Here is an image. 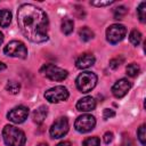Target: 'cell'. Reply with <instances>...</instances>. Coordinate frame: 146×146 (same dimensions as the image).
<instances>
[{
    "label": "cell",
    "mask_w": 146,
    "mask_h": 146,
    "mask_svg": "<svg viewBox=\"0 0 146 146\" xmlns=\"http://www.w3.org/2000/svg\"><path fill=\"white\" fill-rule=\"evenodd\" d=\"M18 27L24 36L34 43H41L48 40L49 21L47 14L39 7L24 3L17 11Z\"/></svg>",
    "instance_id": "6da1fadb"
},
{
    "label": "cell",
    "mask_w": 146,
    "mask_h": 146,
    "mask_svg": "<svg viewBox=\"0 0 146 146\" xmlns=\"http://www.w3.org/2000/svg\"><path fill=\"white\" fill-rule=\"evenodd\" d=\"M2 138L7 146H24L26 141L25 133L21 129L10 124L5 125L2 130Z\"/></svg>",
    "instance_id": "7a4b0ae2"
},
{
    "label": "cell",
    "mask_w": 146,
    "mask_h": 146,
    "mask_svg": "<svg viewBox=\"0 0 146 146\" xmlns=\"http://www.w3.org/2000/svg\"><path fill=\"white\" fill-rule=\"evenodd\" d=\"M76 88L83 92L87 94L89 91H91L96 84H97V75L92 72H82L81 74H79V76L76 78Z\"/></svg>",
    "instance_id": "3957f363"
},
{
    "label": "cell",
    "mask_w": 146,
    "mask_h": 146,
    "mask_svg": "<svg viewBox=\"0 0 146 146\" xmlns=\"http://www.w3.org/2000/svg\"><path fill=\"white\" fill-rule=\"evenodd\" d=\"M40 72L46 78H48L49 80H52V81H63L68 75L66 70L60 68V67H58L54 64H44L40 68Z\"/></svg>",
    "instance_id": "277c9868"
},
{
    "label": "cell",
    "mask_w": 146,
    "mask_h": 146,
    "mask_svg": "<svg viewBox=\"0 0 146 146\" xmlns=\"http://www.w3.org/2000/svg\"><path fill=\"white\" fill-rule=\"evenodd\" d=\"M3 52L5 55L10 56V57H17V58H23V59L27 57V49L25 44L18 40H13L8 42L3 48Z\"/></svg>",
    "instance_id": "5b68a950"
},
{
    "label": "cell",
    "mask_w": 146,
    "mask_h": 146,
    "mask_svg": "<svg viewBox=\"0 0 146 146\" xmlns=\"http://www.w3.org/2000/svg\"><path fill=\"white\" fill-rule=\"evenodd\" d=\"M125 34H127V29L122 24H112L106 30V39L112 44H115L122 41Z\"/></svg>",
    "instance_id": "8992f818"
},
{
    "label": "cell",
    "mask_w": 146,
    "mask_h": 146,
    "mask_svg": "<svg viewBox=\"0 0 146 146\" xmlns=\"http://www.w3.org/2000/svg\"><path fill=\"white\" fill-rule=\"evenodd\" d=\"M68 91L64 86H56L54 88H50L44 92V98L50 103H59L65 102L68 98Z\"/></svg>",
    "instance_id": "52a82bcc"
},
{
    "label": "cell",
    "mask_w": 146,
    "mask_h": 146,
    "mask_svg": "<svg viewBox=\"0 0 146 146\" xmlns=\"http://www.w3.org/2000/svg\"><path fill=\"white\" fill-rule=\"evenodd\" d=\"M96 125V119L95 116L90 115V114H82L80 116L76 117L74 127L76 129V131L81 132V133H86L91 131Z\"/></svg>",
    "instance_id": "ba28073f"
},
{
    "label": "cell",
    "mask_w": 146,
    "mask_h": 146,
    "mask_svg": "<svg viewBox=\"0 0 146 146\" xmlns=\"http://www.w3.org/2000/svg\"><path fill=\"white\" fill-rule=\"evenodd\" d=\"M68 127L70 125H68L67 119L66 117H59L50 127L49 133H50L51 138H56V139L62 138L68 132Z\"/></svg>",
    "instance_id": "9c48e42d"
},
{
    "label": "cell",
    "mask_w": 146,
    "mask_h": 146,
    "mask_svg": "<svg viewBox=\"0 0 146 146\" xmlns=\"http://www.w3.org/2000/svg\"><path fill=\"white\" fill-rule=\"evenodd\" d=\"M29 116V108L25 106H17L14 107L11 111L8 112L7 117L9 121L14 122V123H23Z\"/></svg>",
    "instance_id": "30bf717a"
},
{
    "label": "cell",
    "mask_w": 146,
    "mask_h": 146,
    "mask_svg": "<svg viewBox=\"0 0 146 146\" xmlns=\"http://www.w3.org/2000/svg\"><path fill=\"white\" fill-rule=\"evenodd\" d=\"M130 88H131V82L129 80H127V79H120V80H117L113 84V87H112V94L116 98H122V97H124L128 94V91L130 90Z\"/></svg>",
    "instance_id": "8fae6325"
},
{
    "label": "cell",
    "mask_w": 146,
    "mask_h": 146,
    "mask_svg": "<svg viewBox=\"0 0 146 146\" xmlns=\"http://www.w3.org/2000/svg\"><path fill=\"white\" fill-rule=\"evenodd\" d=\"M95 60L96 59H95V56L92 54L84 52L78 57V59L75 60V65L78 68L83 70V68H88V67L92 66L95 64Z\"/></svg>",
    "instance_id": "7c38bea8"
},
{
    "label": "cell",
    "mask_w": 146,
    "mask_h": 146,
    "mask_svg": "<svg viewBox=\"0 0 146 146\" xmlns=\"http://www.w3.org/2000/svg\"><path fill=\"white\" fill-rule=\"evenodd\" d=\"M95 107H96V100L90 96H86L79 99V102L76 103V110L80 112H90L95 110Z\"/></svg>",
    "instance_id": "4fadbf2b"
},
{
    "label": "cell",
    "mask_w": 146,
    "mask_h": 146,
    "mask_svg": "<svg viewBox=\"0 0 146 146\" xmlns=\"http://www.w3.org/2000/svg\"><path fill=\"white\" fill-rule=\"evenodd\" d=\"M47 114H48V108H47L44 105H41L40 107H38V108L33 112V114H32L33 121H34L36 124H41V123L44 121Z\"/></svg>",
    "instance_id": "5bb4252c"
},
{
    "label": "cell",
    "mask_w": 146,
    "mask_h": 146,
    "mask_svg": "<svg viewBox=\"0 0 146 146\" xmlns=\"http://www.w3.org/2000/svg\"><path fill=\"white\" fill-rule=\"evenodd\" d=\"M11 22V13L7 9L0 10V27H7Z\"/></svg>",
    "instance_id": "9a60e30c"
},
{
    "label": "cell",
    "mask_w": 146,
    "mask_h": 146,
    "mask_svg": "<svg viewBox=\"0 0 146 146\" xmlns=\"http://www.w3.org/2000/svg\"><path fill=\"white\" fill-rule=\"evenodd\" d=\"M60 27H62V32H63L64 34L68 35V34H71V33L73 32L74 23H73V21L70 19V18H63V19H62V25H60Z\"/></svg>",
    "instance_id": "2e32d148"
},
{
    "label": "cell",
    "mask_w": 146,
    "mask_h": 146,
    "mask_svg": "<svg viewBox=\"0 0 146 146\" xmlns=\"http://www.w3.org/2000/svg\"><path fill=\"white\" fill-rule=\"evenodd\" d=\"M79 35H80V39H81L82 41L87 42V41H89V40H91V39L94 38V32H92L89 27L84 26V27H82V29L79 31Z\"/></svg>",
    "instance_id": "e0dca14e"
},
{
    "label": "cell",
    "mask_w": 146,
    "mask_h": 146,
    "mask_svg": "<svg viewBox=\"0 0 146 146\" xmlns=\"http://www.w3.org/2000/svg\"><path fill=\"white\" fill-rule=\"evenodd\" d=\"M129 40L133 46H138L141 42V33L137 29H133L129 34Z\"/></svg>",
    "instance_id": "ac0fdd59"
},
{
    "label": "cell",
    "mask_w": 146,
    "mask_h": 146,
    "mask_svg": "<svg viewBox=\"0 0 146 146\" xmlns=\"http://www.w3.org/2000/svg\"><path fill=\"white\" fill-rule=\"evenodd\" d=\"M6 90L11 95H16L21 90V84L16 81H8L6 84Z\"/></svg>",
    "instance_id": "d6986e66"
},
{
    "label": "cell",
    "mask_w": 146,
    "mask_h": 146,
    "mask_svg": "<svg viewBox=\"0 0 146 146\" xmlns=\"http://www.w3.org/2000/svg\"><path fill=\"white\" fill-rule=\"evenodd\" d=\"M128 13V9L124 6H119L113 10V16L115 19H122L123 16H125Z\"/></svg>",
    "instance_id": "ffe728a7"
},
{
    "label": "cell",
    "mask_w": 146,
    "mask_h": 146,
    "mask_svg": "<svg viewBox=\"0 0 146 146\" xmlns=\"http://www.w3.org/2000/svg\"><path fill=\"white\" fill-rule=\"evenodd\" d=\"M125 71H127V74H128L129 76H132V78H133V76L138 75L140 68H139V66H138L136 63H131V64H129V65L127 66Z\"/></svg>",
    "instance_id": "44dd1931"
},
{
    "label": "cell",
    "mask_w": 146,
    "mask_h": 146,
    "mask_svg": "<svg viewBox=\"0 0 146 146\" xmlns=\"http://www.w3.org/2000/svg\"><path fill=\"white\" fill-rule=\"evenodd\" d=\"M137 14H138V18L141 23H145L146 22V3L145 2H141L137 9Z\"/></svg>",
    "instance_id": "7402d4cb"
},
{
    "label": "cell",
    "mask_w": 146,
    "mask_h": 146,
    "mask_svg": "<svg viewBox=\"0 0 146 146\" xmlns=\"http://www.w3.org/2000/svg\"><path fill=\"white\" fill-rule=\"evenodd\" d=\"M123 62H124V57H123V56H117V57H115V58H112V59L110 60V67L113 68V70H115V68H117L121 64H123Z\"/></svg>",
    "instance_id": "603a6c76"
},
{
    "label": "cell",
    "mask_w": 146,
    "mask_h": 146,
    "mask_svg": "<svg viewBox=\"0 0 146 146\" xmlns=\"http://www.w3.org/2000/svg\"><path fill=\"white\" fill-rule=\"evenodd\" d=\"M82 146H100V140L96 136L95 137H89L83 141Z\"/></svg>",
    "instance_id": "cb8c5ba5"
},
{
    "label": "cell",
    "mask_w": 146,
    "mask_h": 146,
    "mask_svg": "<svg viewBox=\"0 0 146 146\" xmlns=\"http://www.w3.org/2000/svg\"><path fill=\"white\" fill-rule=\"evenodd\" d=\"M137 135H138V139L139 141L141 143V145H146V132H145V124H141L137 131Z\"/></svg>",
    "instance_id": "d4e9b609"
},
{
    "label": "cell",
    "mask_w": 146,
    "mask_h": 146,
    "mask_svg": "<svg viewBox=\"0 0 146 146\" xmlns=\"http://www.w3.org/2000/svg\"><path fill=\"white\" fill-rule=\"evenodd\" d=\"M90 3L96 7H104V6H110L114 3V1H90Z\"/></svg>",
    "instance_id": "484cf974"
},
{
    "label": "cell",
    "mask_w": 146,
    "mask_h": 146,
    "mask_svg": "<svg viewBox=\"0 0 146 146\" xmlns=\"http://www.w3.org/2000/svg\"><path fill=\"white\" fill-rule=\"evenodd\" d=\"M115 115V112H114V110H111V108H105L104 110V113H103V117L105 119V120H107V119H111V117H113Z\"/></svg>",
    "instance_id": "4316f807"
},
{
    "label": "cell",
    "mask_w": 146,
    "mask_h": 146,
    "mask_svg": "<svg viewBox=\"0 0 146 146\" xmlns=\"http://www.w3.org/2000/svg\"><path fill=\"white\" fill-rule=\"evenodd\" d=\"M112 140H113V133L111 131L105 132V135H104V143L105 144H110V143H112Z\"/></svg>",
    "instance_id": "83f0119b"
},
{
    "label": "cell",
    "mask_w": 146,
    "mask_h": 146,
    "mask_svg": "<svg viewBox=\"0 0 146 146\" xmlns=\"http://www.w3.org/2000/svg\"><path fill=\"white\" fill-rule=\"evenodd\" d=\"M121 146H133L132 140L130 139L129 136H125V135H124V137H123V139H122V144H121Z\"/></svg>",
    "instance_id": "f1b7e54d"
},
{
    "label": "cell",
    "mask_w": 146,
    "mask_h": 146,
    "mask_svg": "<svg viewBox=\"0 0 146 146\" xmlns=\"http://www.w3.org/2000/svg\"><path fill=\"white\" fill-rule=\"evenodd\" d=\"M56 146H72V144H71L70 141H60V143H58Z\"/></svg>",
    "instance_id": "f546056e"
},
{
    "label": "cell",
    "mask_w": 146,
    "mask_h": 146,
    "mask_svg": "<svg viewBox=\"0 0 146 146\" xmlns=\"http://www.w3.org/2000/svg\"><path fill=\"white\" fill-rule=\"evenodd\" d=\"M5 68H6V65L0 62V71H2V70H5Z\"/></svg>",
    "instance_id": "4dcf8cb0"
},
{
    "label": "cell",
    "mask_w": 146,
    "mask_h": 146,
    "mask_svg": "<svg viewBox=\"0 0 146 146\" xmlns=\"http://www.w3.org/2000/svg\"><path fill=\"white\" fill-rule=\"evenodd\" d=\"M2 41H3V34L0 32V44L2 43Z\"/></svg>",
    "instance_id": "1f68e13d"
},
{
    "label": "cell",
    "mask_w": 146,
    "mask_h": 146,
    "mask_svg": "<svg viewBox=\"0 0 146 146\" xmlns=\"http://www.w3.org/2000/svg\"><path fill=\"white\" fill-rule=\"evenodd\" d=\"M38 146H48V145H47V144H39Z\"/></svg>",
    "instance_id": "d6a6232c"
}]
</instances>
